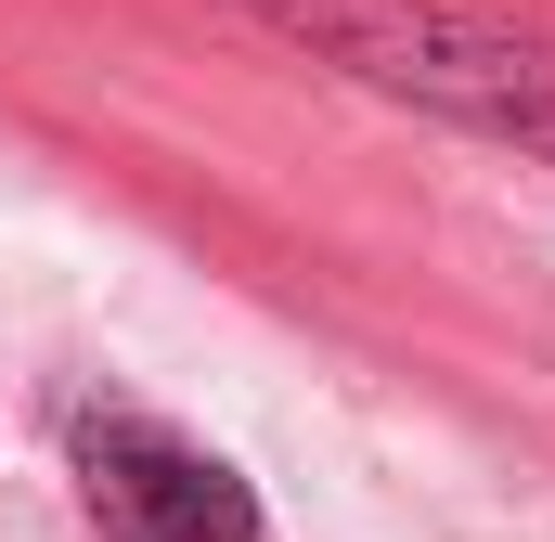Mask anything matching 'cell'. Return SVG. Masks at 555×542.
<instances>
[{"label":"cell","instance_id":"cell-1","mask_svg":"<svg viewBox=\"0 0 555 542\" xmlns=\"http://www.w3.org/2000/svg\"><path fill=\"white\" fill-rule=\"evenodd\" d=\"M259 39H284L297 65L375 91V104H414L439 130H478L504 155H543L555 168V39L543 26H504V13H465V0H233Z\"/></svg>","mask_w":555,"mask_h":542},{"label":"cell","instance_id":"cell-2","mask_svg":"<svg viewBox=\"0 0 555 542\" xmlns=\"http://www.w3.org/2000/svg\"><path fill=\"white\" fill-rule=\"evenodd\" d=\"M65 465H78L91 542H272L259 491L142 401H78L65 413Z\"/></svg>","mask_w":555,"mask_h":542}]
</instances>
